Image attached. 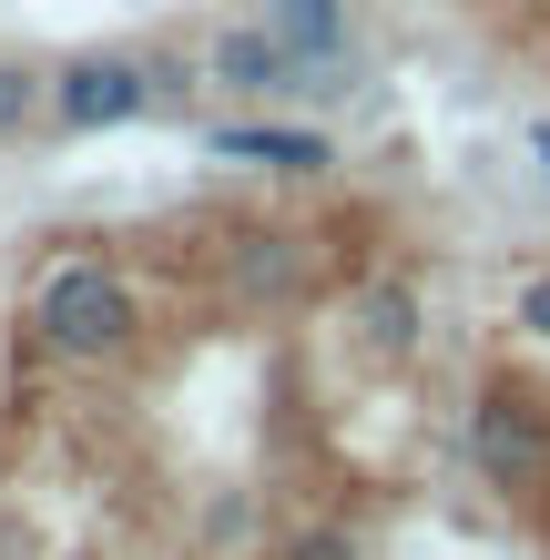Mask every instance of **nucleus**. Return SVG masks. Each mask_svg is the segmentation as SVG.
I'll return each mask as SVG.
<instances>
[{
  "instance_id": "f257e3e1",
  "label": "nucleus",
  "mask_w": 550,
  "mask_h": 560,
  "mask_svg": "<svg viewBox=\"0 0 550 560\" xmlns=\"http://www.w3.org/2000/svg\"><path fill=\"white\" fill-rule=\"evenodd\" d=\"M31 337H42L61 368H122L143 347V295L122 285V266L103 255H61L31 285Z\"/></svg>"
},
{
  "instance_id": "f03ea898",
  "label": "nucleus",
  "mask_w": 550,
  "mask_h": 560,
  "mask_svg": "<svg viewBox=\"0 0 550 560\" xmlns=\"http://www.w3.org/2000/svg\"><path fill=\"white\" fill-rule=\"evenodd\" d=\"M164 103V72L143 51H82L51 72V122L61 133H113V122H143Z\"/></svg>"
},
{
  "instance_id": "7ed1b4c3",
  "label": "nucleus",
  "mask_w": 550,
  "mask_h": 560,
  "mask_svg": "<svg viewBox=\"0 0 550 560\" xmlns=\"http://www.w3.org/2000/svg\"><path fill=\"white\" fill-rule=\"evenodd\" d=\"M469 458L490 489H550V408L530 387H479L469 398Z\"/></svg>"
},
{
  "instance_id": "20e7f679",
  "label": "nucleus",
  "mask_w": 550,
  "mask_h": 560,
  "mask_svg": "<svg viewBox=\"0 0 550 560\" xmlns=\"http://www.w3.org/2000/svg\"><path fill=\"white\" fill-rule=\"evenodd\" d=\"M204 82H214V92H245V103H296V92H327V72L296 61L266 21L214 31V42H204Z\"/></svg>"
},
{
  "instance_id": "39448f33",
  "label": "nucleus",
  "mask_w": 550,
  "mask_h": 560,
  "mask_svg": "<svg viewBox=\"0 0 550 560\" xmlns=\"http://www.w3.org/2000/svg\"><path fill=\"white\" fill-rule=\"evenodd\" d=\"M255 21H266L296 61H316L327 92H347V72H358V51H347V0H266Z\"/></svg>"
},
{
  "instance_id": "423d86ee",
  "label": "nucleus",
  "mask_w": 550,
  "mask_h": 560,
  "mask_svg": "<svg viewBox=\"0 0 550 560\" xmlns=\"http://www.w3.org/2000/svg\"><path fill=\"white\" fill-rule=\"evenodd\" d=\"M204 143L224 163H255V174H327V163H337V143L306 133V122H214Z\"/></svg>"
},
{
  "instance_id": "0eeeda50",
  "label": "nucleus",
  "mask_w": 550,
  "mask_h": 560,
  "mask_svg": "<svg viewBox=\"0 0 550 560\" xmlns=\"http://www.w3.org/2000/svg\"><path fill=\"white\" fill-rule=\"evenodd\" d=\"M347 326H358L367 357H408V347H418V285H408V276L358 285V295H347Z\"/></svg>"
},
{
  "instance_id": "6e6552de",
  "label": "nucleus",
  "mask_w": 550,
  "mask_h": 560,
  "mask_svg": "<svg viewBox=\"0 0 550 560\" xmlns=\"http://www.w3.org/2000/svg\"><path fill=\"white\" fill-rule=\"evenodd\" d=\"M306 285V235H245L235 245V295H296Z\"/></svg>"
},
{
  "instance_id": "1a4fd4ad",
  "label": "nucleus",
  "mask_w": 550,
  "mask_h": 560,
  "mask_svg": "<svg viewBox=\"0 0 550 560\" xmlns=\"http://www.w3.org/2000/svg\"><path fill=\"white\" fill-rule=\"evenodd\" d=\"M42 113H51V72H31V61L0 51V143H21Z\"/></svg>"
},
{
  "instance_id": "9d476101",
  "label": "nucleus",
  "mask_w": 550,
  "mask_h": 560,
  "mask_svg": "<svg viewBox=\"0 0 550 560\" xmlns=\"http://www.w3.org/2000/svg\"><path fill=\"white\" fill-rule=\"evenodd\" d=\"M276 560H367V550L347 540V530H296V540H285Z\"/></svg>"
},
{
  "instance_id": "9b49d317",
  "label": "nucleus",
  "mask_w": 550,
  "mask_h": 560,
  "mask_svg": "<svg viewBox=\"0 0 550 560\" xmlns=\"http://www.w3.org/2000/svg\"><path fill=\"white\" fill-rule=\"evenodd\" d=\"M520 326H530V337H550V276L520 285Z\"/></svg>"
},
{
  "instance_id": "f8f14e48",
  "label": "nucleus",
  "mask_w": 550,
  "mask_h": 560,
  "mask_svg": "<svg viewBox=\"0 0 550 560\" xmlns=\"http://www.w3.org/2000/svg\"><path fill=\"white\" fill-rule=\"evenodd\" d=\"M530 153H540V184H550V122H530Z\"/></svg>"
}]
</instances>
